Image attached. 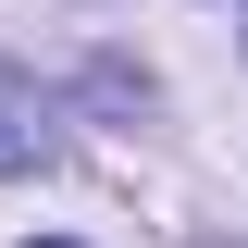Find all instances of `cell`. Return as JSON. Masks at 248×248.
Returning <instances> with one entry per match:
<instances>
[{
	"instance_id": "obj_1",
	"label": "cell",
	"mask_w": 248,
	"mask_h": 248,
	"mask_svg": "<svg viewBox=\"0 0 248 248\" xmlns=\"http://www.w3.org/2000/svg\"><path fill=\"white\" fill-rule=\"evenodd\" d=\"M50 149H62V124H50V99H37L25 75L0 62V174H37Z\"/></svg>"
},
{
	"instance_id": "obj_2",
	"label": "cell",
	"mask_w": 248,
	"mask_h": 248,
	"mask_svg": "<svg viewBox=\"0 0 248 248\" xmlns=\"http://www.w3.org/2000/svg\"><path fill=\"white\" fill-rule=\"evenodd\" d=\"M25 248H62V236H25Z\"/></svg>"
}]
</instances>
